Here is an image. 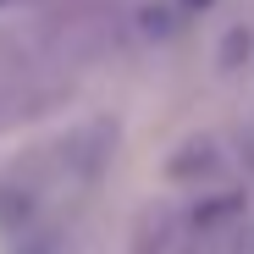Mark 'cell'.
<instances>
[{
  "label": "cell",
  "mask_w": 254,
  "mask_h": 254,
  "mask_svg": "<svg viewBox=\"0 0 254 254\" xmlns=\"http://www.w3.org/2000/svg\"><path fill=\"white\" fill-rule=\"evenodd\" d=\"M116 133L105 122L89 127H72L56 144L22 155L6 177H0V227H6L17 243L39 238V232H61L66 210L89 193L111 160Z\"/></svg>",
  "instance_id": "cell-1"
},
{
  "label": "cell",
  "mask_w": 254,
  "mask_h": 254,
  "mask_svg": "<svg viewBox=\"0 0 254 254\" xmlns=\"http://www.w3.org/2000/svg\"><path fill=\"white\" fill-rule=\"evenodd\" d=\"M45 100H50V83L39 72V61H28V50L17 45H0V127L33 116Z\"/></svg>",
  "instance_id": "cell-2"
}]
</instances>
